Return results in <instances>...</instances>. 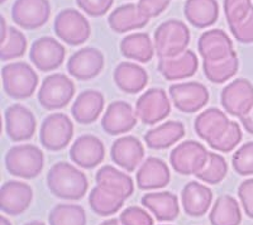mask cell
Listing matches in <instances>:
<instances>
[{"mask_svg": "<svg viewBox=\"0 0 253 225\" xmlns=\"http://www.w3.org/2000/svg\"><path fill=\"white\" fill-rule=\"evenodd\" d=\"M47 186L53 196L62 200L83 199L89 190L86 175L67 162H58L47 173Z\"/></svg>", "mask_w": 253, "mask_h": 225, "instance_id": "cell-1", "label": "cell"}, {"mask_svg": "<svg viewBox=\"0 0 253 225\" xmlns=\"http://www.w3.org/2000/svg\"><path fill=\"white\" fill-rule=\"evenodd\" d=\"M190 43V29L178 19L166 20L156 28L153 36L156 53L160 58L181 55Z\"/></svg>", "mask_w": 253, "mask_h": 225, "instance_id": "cell-2", "label": "cell"}, {"mask_svg": "<svg viewBox=\"0 0 253 225\" xmlns=\"http://www.w3.org/2000/svg\"><path fill=\"white\" fill-rule=\"evenodd\" d=\"M44 166L43 152L33 145H18L6 152L5 167L10 175L22 179H35Z\"/></svg>", "mask_w": 253, "mask_h": 225, "instance_id": "cell-3", "label": "cell"}, {"mask_svg": "<svg viewBox=\"0 0 253 225\" xmlns=\"http://www.w3.org/2000/svg\"><path fill=\"white\" fill-rule=\"evenodd\" d=\"M1 80L6 95L13 99H27L37 89L38 76L26 62H10L1 69Z\"/></svg>", "mask_w": 253, "mask_h": 225, "instance_id": "cell-4", "label": "cell"}, {"mask_svg": "<svg viewBox=\"0 0 253 225\" xmlns=\"http://www.w3.org/2000/svg\"><path fill=\"white\" fill-rule=\"evenodd\" d=\"M75 95V85L63 74L47 76L38 90V101L47 110L65 108Z\"/></svg>", "mask_w": 253, "mask_h": 225, "instance_id": "cell-5", "label": "cell"}, {"mask_svg": "<svg viewBox=\"0 0 253 225\" xmlns=\"http://www.w3.org/2000/svg\"><path fill=\"white\" fill-rule=\"evenodd\" d=\"M53 28L57 37L70 46L85 43L91 35L89 20L75 9H63L58 13Z\"/></svg>", "mask_w": 253, "mask_h": 225, "instance_id": "cell-6", "label": "cell"}, {"mask_svg": "<svg viewBox=\"0 0 253 225\" xmlns=\"http://www.w3.org/2000/svg\"><path fill=\"white\" fill-rule=\"evenodd\" d=\"M74 136L71 119L62 112H55L47 116L40 129L41 145L46 150L57 152L69 146Z\"/></svg>", "mask_w": 253, "mask_h": 225, "instance_id": "cell-7", "label": "cell"}, {"mask_svg": "<svg viewBox=\"0 0 253 225\" xmlns=\"http://www.w3.org/2000/svg\"><path fill=\"white\" fill-rule=\"evenodd\" d=\"M209 152L196 141H185L176 146L170 154V163L180 175H196L208 161Z\"/></svg>", "mask_w": 253, "mask_h": 225, "instance_id": "cell-8", "label": "cell"}, {"mask_svg": "<svg viewBox=\"0 0 253 225\" xmlns=\"http://www.w3.org/2000/svg\"><path fill=\"white\" fill-rule=\"evenodd\" d=\"M220 103L229 115H247L253 108V85L247 78H237L223 89Z\"/></svg>", "mask_w": 253, "mask_h": 225, "instance_id": "cell-9", "label": "cell"}, {"mask_svg": "<svg viewBox=\"0 0 253 225\" xmlns=\"http://www.w3.org/2000/svg\"><path fill=\"white\" fill-rule=\"evenodd\" d=\"M135 112L146 125H153L164 120L171 112V103L162 89H150L142 94L135 104Z\"/></svg>", "mask_w": 253, "mask_h": 225, "instance_id": "cell-10", "label": "cell"}, {"mask_svg": "<svg viewBox=\"0 0 253 225\" xmlns=\"http://www.w3.org/2000/svg\"><path fill=\"white\" fill-rule=\"evenodd\" d=\"M65 47L52 37H41L32 43L29 60L36 69L49 73L58 69L65 60Z\"/></svg>", "mask_w": 253, "mask_h": 225, "instance_id": "cell-11", "label": "cell"}, {"mask_svg": "<svg viewBox=\"0 0 253 225\" xmlns=\"http://www.w3.org/2000/svg\"><path fill=\"white\" fill-rule=\"evenodd\" d=\"M51 4L48 0H15L12 8V19L24 29H37L48 22Z\"/></svg>", "mask_w": 253, "mask_h": 225, "instance_id": "cell-12", "label": "cell"}, {"mask_svg": "<svg viewBox=\"0 0 253 225\" xmlns=\"http://www.w3.org/2000/svg\"><path fill=\"white\" fill-rule=\"evenodd\" d=\"M170 98L180 112L191 114L196 112L209 101V91L200 82H182L171 85Z\"/></svg>", "mask_w": 253, "mask_h": 225, "instance_id": "cell-13", "label": "cell"}, {"mask_svg": "<svg viewBox=\"0 0 253 225\" xmlns=\"http://www.w3.org/2000/svg\"><path fill=\"white\" fill-rule=\"evenodd\" d=\"M104 69V55L94 47H85L76 51L67 62V71L80 81L95 78Z\"/></svg>", "mask_w": 253, "mask_h": 225, "instance_id": "cell-14", "label": "cell"}, {"mask_svg": "<svg viewBox=\"0 0 253 225\" xmlns=\"http://www.w3.org/2000/svg\"><path fill=\"white\" fill-rule=\"evenodd\" d=\"M4 124L8 137L14 142L28 141L33 137L37 127L33 112L24 105L13 104L6 108Z\"/></svg>", "mask_w": 253, "mask_h": 225, "instance_id": "cell-15", "label": "cell"}, {"mask_svg": "<svg viewBox=\"0 0 253 225\" xmlns=\"http://www.w3.org/2000/svg\"><path fill=\"white\" fill-rule=\"evenodd\" d=\"M138 116L135 109L126 101H113L107 108L101 118V127L104 132L110 136H119L128 133L135 127Z\"/></svg>", "mask_w": 253, "mask_h": 225, "instance_id": "cell-16", "label": "cell"}, {"mask_svg": "<svg viewBox=\"0 0 253 225\" xmlns=\"http://www.w3.org/2000/svg\"><path fill=\"white\" fill-rule=\"evenodd\" d=\"M105 157V147L100 138L85 134L72 143L70 148V158L81 168H94L103 162Z\"/></svg>", "mask_w": 253, "mask_h": 225, "instance_id": "cell-17", "label": "cell"}, {"mask_svg": "<svg viewBox=\"0 0 253 225\" xmlns=\"http://www.w3.org/2000/svg\"><path fill=\"white\" fill-rule=\"evenodd\" d=\"M33 200L32 188L22 181H8L0 188V209L8 215L23 214Z\"/></svg>", "mask_w": 253, "mask_h": 225, "instance_id": "cell-18", "label": "cell"}, {"mask_svg": "<svg viewBox=\"0 0 253 225\" xmlns=\"http://www.w3.org/2000/svg\"><path fill=\"white\" fill-rule=\"evenodd\" d=\"M144 148L142 142L133 136H124L115 139L110 148V158L118 167L126 172H133L142 165Z\"/></svg>", "mask_w": 253, "mask_h": 225, "instance_id": "cell-19", "label": "cell"}, {"mask_svg": "<svg viewBox=\"0 0 253 225\" xmlns=\"http://www.w3.org/2000/svg\"><path fill=\"white\" fill-rule=\"evenodd\" d=\"M198 49L204 61H219L234 53L233 42L221 29H210L198 40Z\"/></svg>", "mask_w": 253, "mask_h": 225, "instance_id": "cell-20", "label": "cell"}, {"mask_svg": "<svg viewBox=\"0 0 253 225\" xmlns=\"http://www.w3.org/2000/svg\"><path fill=\"white\" fill-rule=\"evenodd\" d=\"M198 56L190 49H186L184 53L175 57L160 58L157 65L158 73L169 81H178L191 77L198 71Z\"/></svg>", "mask_w": 253, "mask_h": 225, "instance_id": "cell-21", "label": "cell"}, {"mask_svg": "<svg viewBox=\"0 0 253 225\" xmlns=\"http://www.w3.org/2000/svg\"><path fill=\"white\" fill-rule=\"evenodd\" d=\"M137 185L141 190H157L167 186L171 181L169 166L162 159L150 157L143 162L137 171Z\"/></svg>", "mask_w": 253, "mask_h": 225, "instance_id": "cell-22", "label": "cell"}, {"mask_svg": "<svg viewBox=\"0 0 253 225\" xmlns=\"http://www.w3.org/2000/svg\"><path fill=\"white\" fill-rule=\"evenodd\" d=\"M213 202V192L198 181L187 182L181 192L182 209L189 217L199 218L208 213Z\"/></svg>", "mask_w": 253, "mask_h": 225, "instance_id": "cell-23", "label": "cell"}, {"mask_svg": "<svg viewBox=\"0 0 253 225\" xmlns=\"http://www.w3.org/2000/svg\"><path fill=\"white\" fill-rule=\"evenodd\" d=\"M229 124L230 120L223 110L218 108H209L196 116L194 129L196 134L209 145L210 142L220 137Z\"/></svg>", "mask_w": 253, "mask_h": 225, "instance_id": "cell-24", "label": "cell"}, {"mask_svg": "<svg viewBox=\"0 0 253 225\" xmlns=\"http://www.w3.org/2000/svg\"><path fill=\"white\" fill-rule=\"evenodd\" d=\"M104 109V96L96 90H85L79 94L71 108L72 118L84 125L98 120Z\"/></svg>", "mask_w": 253, "mask_h": 225, "instance_id": "cell-25", "label": "cell"}, {"mask_svg": "<svg viewBox=\"0 0 253 225\" xmlns=\"http://www.w3.org/2000/svg\"><path fill=\"white\" fill-rule=\"evenodd\" d=\"M113 80L119 90L126 94H138L147 86V71L134 62H121L113 73Z\"/></svg>", "mask_w": 253, "mask_h": 225, "instance_id": "cell-26", "label": "cell"}, {"mask_svg": "<svg viewBox=\"0 0 253 225\" xmlns=\"http://www.w3.org/2000/svg\"><path fill=\"white\" fill-rule=\"evenodd\" d=\"M95 181L104 190L126 200L134 192V182L132 177L113 166H103L95 175Z\"/></svg>", "mask_w": 253, "mask_h": 225, "instance_id": "cell-27", "label": "cell"}, {"mask_svg": "<svg viewBox=\"0 0 253 225\" xmlns=\"http://www.w3.org/2000/svg\"><path fill=\"white\" fill-rule=\"evenodd\" d=\"M141 202L158 222H173L180 214L178 197L169 191L146 193Z\"/></svg>", "mask_w": 253, "mask_h": 225, "instance_id": "cell-28", "label": "cell"}, {"mask_svg": "<svg viewBox=\"0 0 253 225\" xmlns=\"http://www.w3.org/2000/svg\"><path fill=\"white\" fill-rule=\"evenodd\" d=\"M150 22L138 4H124L114 9L108 17V24L115 33H126L134 29L143 28Z\"/></svg>", "mask_w": 253, "mask_h": 225, "instance_id": "cell-29", "label": "cell"}, {"mask_svg": "<svg viewBox=\"0 0 253 225\" xmlns=\"http://www.w3.org/2000/svg\"><path fill=\"white\" fill-rule=\"evenodd\" d=\"M119 49L126 58L142 62V64H146L152 60L156 52L155 44H153L150 35L144 32L126 36L121 40Z\"/></svg>", "mask_w": 253, "mask_h": 225, "instance_id": "cell-30", "label": "cell"}, {"mask_svg": "<svg viewBox=\"0 0 253 225\" xmlns=\"http://www.w3.org/2000/svg\"><path fill=\"white\" fill-rule=\"evenodd\" d=\"M184 136V124L180 121L170 120L148 130L144 134V142L152 150H166L181 141Z\"/></svg>", "mask_w": 253, "mask_h": 225, "instance_id": "cell-31", "label": "cell"}, {"mask_svg": "<svg viewBox=\"0 0 253 225\" xmlns=\"http://www.w3.org/2000/svg\"><path fill=\"white\" fill-rule=\"evenodd\" d=\"M184 13L190 24L196 28H207L218 20L219 4L216 0H186Z\"/></svg>", "mask_w": 253, "mask_h": 225, "instance_id": "cell-32", "label": "cell"}, {"mask_svg": "<svg viewBox=\"0 0 253 225\" xmlns=\"http://www.w3.org/2000/svg\"><path fill=\"white\" fill-rule=\"evenodd\" d=\"M211 225H239L242 222V213L239 204L234 197L223 195L214 202L209 214Z\"/></svg>", "mask_w": 253, "mask_h": 225, "instance_id": "cell-33", "label": "cell"}, {"mask_svg": "<svg viewBox=\"0 0 253 225\" xmlns=\"http://www.w3.org/2000/svg\"><path fill=\"white\" fill-rule=\"evenodd\" d=\"M239 67V60L237 53L230 55L229 57L219 61H204L203 71L210 82L213 84H223L233 77Z\"/></svg>", "mask_w": 253, "mask_h": 225, "instance_id": "cell-34", "label": "cell"}, {"mask_svg": "<svg viewBox=\"0 0 253 225\" xmlns=\"http://www.w3.org/2000/svg\"><path fill=\"white\" fill-rule=\"evenodd\" d=\"M126 200L117 196L100 186H95L89 195V205L95 214L100 217H109L118 213L124 205Z\"/></svg>", "mask_w": 253, "mask_h": 225, "instance_id": "cell-35", "label": "cell"}, {"mask_svg": "<svg viewBox=\"0 0 253 225\" xmlns=\"http://www.w3.org/2000/svg\"><path fill=\"white\" fill-rule=\"evenodd\" d=\"M49 225H86V213L75 204H58L48 215Z\"/></svg>", "mask_w": 253, "mask_h": 225, "instance_id": "cell-36", "label": "cell"}, {"mask_svg": "<svg viewBox=\"0 0 253 225\" xmlns=\"http://www.w3.org/2000/svg\"><path fill=\"white\" fill-rule=\"evenodd\" d=\"M0 46V60L10 61L22 57L27 51V38L19 29L9 27L8 33Z\"/></svg>", "mask_w": 253, "mask_h": 225, "instance_id": "cell-37", "label": "cell"}, {"mask_svg": "<svg viewBox=\"0 0 253 225\" xmlns=\"http://www.w3.org/2000/svg\"><path fill=\"white\" fill-rule=\"evenodd\" d=\"M228 173V165L225 159L218 153L209 152L208 161L204 167L196 173L195 176L200 181L210 185H216L225 179Z\"/></svg>", "mask_w": 253, "mask_h": 225, "instance_id": "cell-38", "label": "cell"}, {"mask_svg": "<svg viewBox=\"0 0 253 225\" xmlns=\"http://www.w3.org/2000/svg\"><path fill=\"white\" fill-rule=\"evenodd\" d=\"M242 141V129L241 125L237 121H230L229 127L227 128L220 137L215 139V141L210 142L209 146L213 150H218L221 153H228L230 150H233L237 146L241 143Z\"/></svg>", "mask_w": 253, "mask_h": 225, "instance_id": "cell-39", "label": "cell"}, {"mask_svg": "<svg viewBox=\"0 0 253 225\" xmlns=\"http://www.w3.org/2000/svg\"><path fill=\"white\" fill-rule=\"evenodd\" d=\"M233 168L241 176L253 175V142H247L233 154Z\"/></svg>", "mask_w": 253, "mask_h": 225, "instance_id": "cell-40", "label": "cell"}, {"mask_svg": "<svg viewBox=\"0 0 253 225\" xmlns=\"http://www.w3.org/2000/svg\"><path fill=\"white\" fill-rule=\"evenodd\" d=\"M252 8L251 0H224V14L228 26H234L246 19Z\"/></svg>", "mask_w": 253, "mask_h": 225, "instance_id": "cell-41", "label": "cell"}, {"mask_svg": "<svg viewBox=\"0 0 253 225\" xmlns=\"http://www.w3.org/2000/svg\"><path fill=\"white\" fill-rule=\"evenodd\" d=\"M119 220L123 225H153V218L151 214L139 206H129L122 211Z\"/></svg>", "mask_w": 253, "mask_h": 225, "instance_id": "cell-42", "label": "cell"}, {"mask_svg": "<svg viewBox=\"0 0 253 225\" xmlns=\"http://www.w3.org/2000/svg\"><path fill=\"white\" fill-rule=\"evenodd\" d=\"M230 32L238 42L243 44L253 43V8L250 14L242 22L234 26H229Z\"/></svg>", "mask_w": 253, "mask_h": 225, "instance_id": "cell-43", "label": "cell"}, {"mask_svg": "<svg viewBox=\"0 0 253 225\" xmlns=\"http://www.w3.org/2000/svg\"><path fill=\"white\" fill-rule=\"evenodd\" d=\"M114 0H76L79 8L90 17H101L112 8Z\"/></svg>", "mask_w": 253, "mask_h": 225, "instance_id": "cell-44", "label": "cell"}, {"mask_svg": "<svg viewBox=\"0 0 253 225\" xmlns=\"http://www.w3.org/2000/svg\"><path fill=\"white\" fill-rule=\"evenodd\" d=\"M238 197L246 215L253 219V179L246 180L239 185Z\"/></svg>", "mask_w": 253, "mask_h": 225, "instance_id": "cell-45", "label": "cell"}, {"mask_svg": "<svg viewBox=\"0 0 253 225\" xmlns=\"http://www.w3.org/2000/svg\"><path fill=\"white\" fill-rule=\"evenodd\" d=\"M170 3L171 0H139L138 6L142 13L151 19L165 12Z\"/></svg>", "mask_w": 253, "mask_h": 225, "instance_id": "cell-46", "label": "cell"}, {"mask_svg": "<svg viewBox=\"0 0 253 225\" xmlns=\"http://www.w3.org/2000/svg\"><path fill=\"white\" fill-rule=\"evenodd\" d=\"M239 120H241V124L243 125L246 132H248L250 134H253V108L247 115L239 118Z\"/></svg>", "mask_w": 253, "mask_h": 225, "instance_id": "cell-47", "label": "cell"}, {"mask_svg": "<svg viewBox=\"0 0 253 225\" xmlns=\"http://www.w3.org/2000/svg\"><path fill=\"white\" fill-rule=\"evenodd\" d=\"M100 225H123V224H122L119 219H114V218H113V219L105 220V222L101 223Z\"/></svg>", "mask_w": 253, "mask_h": 225, "instance_id": "cell-48", "label": "cell"}, {"mask_svg": "<svg viewBox=\"0 0 253 225\" xmlns=\"http://www.w3.org/2000/svg\"><path fill=\"white\" fill-rule=\"evenodd\" d=\"M0 225H12V223H10V220L8 218L1 215V218H0Z\"/></svg>", "mask_w": 253, "mask_h": 225, "instance_id": "cell-49", "label": "cell"}, {"mask_svg": "<svg viewBox=\"0 0 253 225\" xmlns=\"http://www.w3.org/2000/svg\"><path fill=\"white\" fill-rule=\"evenodd\" d=\"M24 225H46V224H44V223H42V222H38V220H33V222H29V223H27V224H24Z\"/></svg>", "mask_w": 253, "mask_h": 225, "instance_id": "cell-50", "label": "cell"}, {"mask_svg": "<svg viewBox=\"0 0 253 225\" xmlns=\"http://www.w3.org/2000/svg\"><path fill=\"white\" fill-rule=\"evenodd\" d=\"M5 1H6V0H0V4H4Z\"/></svg>", "mask_w": 253, "mask_h": 225, "instance_id": "cell-51", "label": "cell"}, {"mask_svg": "<svg viewBox=\"0 0 253 225\" xmlns=\"http://www.w3.org/2000/svg\"><path fill=\"white\" fill-rule=\"evenodd\" d=\"M162 225H167V224H162Z\"/></svg>", "mask_w": 253, "mask_h": 225, "instance_id": "cell-52", "label": "cell"}]
</instances>
